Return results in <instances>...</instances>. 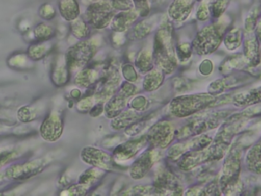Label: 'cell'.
<instances>
[{
	"label": "cell",
	"mask_w": 261,
	"mask_h": 196,
	"mask_svg": "<svg viewBox=\"0 0 261 196\" xmlns=\"http://www.w3.org/2000/svg\"><path fill=\"white\" fill-rule=\"evenodd\" d=\"M152 53L155 64L164 74L170 75L175 69L177 58L172 37V26L167 19L160 23L155 34Z\"/></svg>",
	"instance_id": "cell-1"
},
{
	"label": "cell",
	"mask_w": 261,
	"mask_h": 196,
	"mask_svg": "<svg viewBox=\"0 0 261 196\" xmlns=\"http://www.w3.org/2000/svg\"><path fill=\"white\" fill-rule=\"evenodd\" d=\"M228 96L216 97L212 94L201 93L194 95H185L174 98L169 104V111L177 117H186L197 114V112L208 107L218 106L227 103Z\"/></svg>",
	"instance_id": "cell-2"
},
{
	"label": "cell",
	"mask_w": 261,
	"mask_h": 196,
	"mask_svg": "<svg viewBox=\"0 0 261 196\" xmlns=\"http://www.w3.org/2000/svg\"><path fill=\"white\" fill-rule=\"evenodd\" d=\"M242 145L236 142L228 154L226 155L220 177L218 180L219 189L221 193H232V190L242 188L240 181L241 175V157H242Z\"/></svg>",
	"instance_id": "cell-3"
},
{
	"label": "cell",
	"mask_w": 261,
	"mask_h": 196,
	"mask_svg": "<svg viewBox=\"0 0 261 196\" xmlns=\"http://www.w3.org/2000/svg\"><path fill=\"white\" fill-rule=\"evenodd\" d=\"M227 22L219 20L203 28L195 37L192 49L198 55H205L214 52L222 42Z\"/></svg>",
	"instance_id": "cell-4"
},
{
	"label": "cell",
	"mask_w": 261,
	"mask_h": 196,
	"mask_svg": "<svg viewBox=\"0 0 261 196\" xmlns=\"http://www.w3.org/2000/svg\"><path fill=\"white\" fill-rule=\"evenodd\" d=\"M147 142L154 148H166L174 138V130L169 121L155 122L146 134Z\"/></svg>",
	"instance_id": "cell-5"
},
{
	"label": "cell",
	"mask_w": 261,
	"mask_h": 196,
	"mask_svg": "<svg viewBox=\"0 0 261 196\" xmlns=\"http://www.w3.org/2000/svg\"><path fill=\"white\" fill-rule=\"evenodd\" d=\"M153 190L157 194H181V186L176 177L164 166L157 169L153 184Z\"/></svg>",
	"instance_id": "cell-6"
},
{
	"label": "cell",
	"mask_w": 261,
	"mask_h": 196,
	"mask_svg": "<svg viewBox=\"0 0 261 196\" xmlns=\"http://www.w3.org/2000/svg\"><path fill=\"white\" fill-rule=\"evenodd\" d=\"M114 16L113 7L110 1H98L93 3L87 9L89 21L96 28L106 27Z\"/></svg>",
	"instance_id": "cell-7"
},
{
	"label": "cell",
	"mask_w": 261,
	"mask_h": 196,
	"mask_svg": "<svg viewBox=\"0 0 261 196\" xmlns=\"http://www.w3.org/2000/svg\"><path fill=\"white\" fill-rule=\"evenodd\" d=\"M159 152L157 148H151L144 151L130 165L129 176L134 180H139L145 177L152 168L153 164L158 160Z\"/></svg>",
	"instance_id": "cell-8"
},
{
	"label": "cell",
	"mask_w": 261,
	"mask_h": 196,
	"mask_svg": "<svg viewBox=\"0 0 261 196\" xmlns=\"http://www.w3.org/2000/svg\"><path fill=\"white\" fill-rule=\"evenodd\" d=\"M147 138L146 135L138 138V139H130L120 145H118L113 154H114V158L115 160L118 162H124L127 161L129 159H132L133 157L136 156V154H138V152L143 148V146H145L147 144Z\"/></svg>",
	"instance_id": "cell-9"
},
{
	"label": "cell",
	"mask_w": 261,
	"mask_h": 196,
	"mask_svg": "<svg viewBox=\"0 0 261 196\" xmlns=\"http://www.w3.org/2000/svg\"><path fill=\"white\" fill-rule=\"evenodd\" d=\"M244 56L249 62V66L255 67L259 64L261 55L259 49V41L256 35L252 33H247V36L244 40Z\"/></svg>",
	"instance_id": "cell-10"
},
{
	"label": "cell",
	"mask_w": 261,
	"mask_h": 196,
	"mask_svg": "<svg viewBox=\"0 0 261 196\" xmlns=\"http://www.w3.org/2000/svg\"><path fill=\"white\" fill-rule=\"evenodd\" d=\"M194 0H173L168 9V15L174 22L185 21L193 10Z\"/></svg>",
	"instance_id": "cell-11"
},
{
	"label": "cell",
	"mask_w": 261,
	"mask_h": 196,
	"mask_svg": "<svg viewBox=\"0 0 261 196\" xmlns=\"http://www.w3.org/2000/svg\"><path fill=\"white\" fill-rule=\"evenodd\" d=\"M138 17L139 15L135 9L121 11L112 17L111 28L115 32L123 33L133 26V23L137 20Z\"/></svg>",
	"instance_id": "cell-12"
},
{
	"label": "cell",
	"mask_w": 261,
	"mask_h": 196,
	"mask_svg": "<svg viewBox=\"0 0 261 196\" xmlns=\"http://www.w3.org/2000/svg\"><path fill=\"white\" fill-rule=\"evenodd\" d=\"M84 157H85V160L102 168L110 169L113 166V160L110 157V155L98 149H93V148L86 149Z\"/></svg>",
	"instance_id": "cell-13"
},
{
	"label": "cell",
	"mask_w": 261,
	"mask_h": 196,
	"mask_svg": "<svg viewBox=\"0 0 261 196\" xmlns=\"http://www.w3.org/2000/svg\"><path fill=\"white\" fill-rule=\"evenodd\" d=\"M231 101L234 105L242 106H250L256 103L261 102V87L256 89H251L249 91H244L236 94L231 97Z\"/></svg>",
	"instance_id": "cell-14"
},
{
	"label": "cell",
	"mask_w": 261,
	"mask_h": 196,
	"mask_svg": "<svg viewBox=\"0 0 261 196\" xmlns=\"http://www.w3.org/2000/svg\"><path fill=\"white\" fill-rule=\"evenodd\" d=\"M163 74L164 72L160 68H152L147 71L143 80V89L148 92L157 90L164 80Z\"/></svg>",
	"instance_id": "cell-15"
},
{
	"label": "cell",
	"mask_w": 261,
	"mask_h": 196,
	"mask_svg": "<svg viewBox=\"0 0 261 196\" xmlns=\"http://www.w3.org/2000/svg\"><path fill=\"white\" fill-rule=\"evenodd\" d=\"M246 163L252 173L261 174V139L248 151Z\"/></svg>",
	"instance_id": "cell-16"
},
{
	"label": "cell",
	"mask_w": 261,
	"mask_h": 196,
	"mask_svg": "<svg viewBox=\"0 0 261 196\" xmlns=\"http://www.w3.org/2000/svg\"><path fill=\"white\" fill-rule=\"evenodd\" d=\"M143 115L140 114V112L134 110L133 108L125 110L123 112H120L117 116H115V119L112 122V127L116 130L126 128L130 126L132 124L139 120Z\"/></svg>",
	"instance_id": "cell-17"
},
{
	"label": "cell",
	"mask_w": 261,
	"mask_h": 196,
	"mask_svg": "<svg viewBox=\"0 0 261 196\" xmlns=\"http://www.w3.org/2000/svg\"><path fill=\"white\" fill-rule=\"evenodd\" d=\"M244 66H249V62L244 56V54H237L229 56L223 63L220 65L219 70L222 74H229L232 69H241Z\"/></svg>",
	"instance_id": "cell-18"
},
{
	"label": "cell",
	"mask_w": 261,
	"mask_h": 196,
	"mask_svg": "<svg viewBox=\"0 0 261 196\" xmlns=\"http://www.w3.org/2000/svg\"><path fill=\"white\" fill-rule=\"evenodd\" d=\"M126 101H127V98L120 95L119 93L116 96L112 97L109 100V102L107 103L106 108H105V112H106L107 116L108 117L117 116L124 109V107L126 105Z\"/></svg>",
	"instance_id": "cell-19"
},
{
	"label": "cell",
	"mask_w": 261,
	"mask_h": 196,
	"mask_svg": "<svg viewBox=\"0 0 261 196\" xmlns=\"http://www.w3.org/2000/svg\"><path fill=\"white\" fill-rule=\"evenodd\" d=\"M242 31L239 28H233L224 33L223 36V43L226 49L232 51L238 49L242 44Z\"/></svg>",
	"instance_id": "cell-20"
},
{
	"label": "cell",
	"mask_w": 261,
	"mask_h": 196,
	"mask_svg": "<svg viewBox=\"0 0 261 196\" xmlns=\"http://www.w3.org/2000/svg\"><path fill=\"white\" fill-rule=\"evenodd\" d=\"M153 53L149 49L142 50L136 58V67L141 71L146 74L153 68Z\"/></svg>",
	"instance_id": "cell-21"
},
{
	"label": "cell",
	"mask_w": 261,
	"mask_h": 196,
	"mask_svg": "<svg viewBox=\"0 0 261 196\" xmlns=\"http://www.w3.org/2000/svg\"><path fill=\"white\" fill-rule=\"evenodd\" d=\"M92 53H93V48L91 47V45L87 43L80 44L72 50V53H71L72 61L76 64H81V63L83 64L87 62L89 58H91Z\"/></svg>",
	"instance_id": "cell-22"
},
{
	"label": "cell",
	"mask_w": 261,
	"mask_h": 196,
	"mask_svg": "<svg viewBox=\"0 0 261 196\" xmlns=\"http://www.w3.org/2000/svg\"><path fill=\"white\" fill-rule=\"evenodd\" d=\"M153 28H154V21L153 20H149V19L142 20V21L138 22L133 28V33H132L133 38L137 39V40L143 39L152 32Z\"/></svg>",
	"instance_id": "cell-23"
},
{
	"label": "cell",
	"mask_w": 261,
	"mask_h": 196,
	"mask_svg": "<svg viewBox=\"0 0 261 196\" xmlns=\"http://www.w3.org/2000/svg\"><path fill=\"white\" fill-rule=\"evenodd\" d=\"M153 121V115H148L146 117L143 118V116L137 120L136 122L132 124L130 126H128L125 129V134L128 136H136L138 134H140L141 132H143V130L147 129L149 126L152 125Z\"/></svg>",
	"instance_id": "cell-24"
},
{
	"label": "cell",
	"mask_w": 261,
	"mask_h": 196,
	"mask_svg": "<svg viewBox=\"0 0 261 196\" xmlns=\"http://www.w3.org/2000/svg\"><path fill=\"white\" fill-rule=\"evenodd\" d=\"M261 16V5H258L257 7H254L249 14L247 15L245 19V31L246 33H252Z\"/></svg>",
	"instance_id": "cell-25"
},
{
	"label": "cell",
	"mask_w": 261,
	"mask_h": 196,
	"mask_svg": "<svg viewBox=\"0 0 261 196\" xmlns=\"http://www.w3.org/2000/svg\"><path fill=\"white\" fill-rule=\"evenodd\" d=\"M192 44L189 42H181L175 47V54L177 60L180 62H186L191 58L192 55Z\"/></svg>",
	"instance_id": "cell-26"
},
{
	"label": "cell",
	"mask_w": 261,
	"mask_h": 196,
	"mask_svg": "<svg viewBox=\"0 0 261 196\" xmlns=\"http://www.w3.org/2000/svg\"><path fill=\"white\" fill-rule=\"evenodd\" d=\"M60 11L62 12V14L66 15L67 18H74L77 13H79V9H77V5L74 1L69 0V1H63L60 4Z\"/></svg>",
	"instance_id": "cell-27"
},
{
	"label": "cell",
	"mask_w": 261,
	"mask_h": 196,
	"mask_svg": "<svg viewBox=\"0 0 261 196\" xmlns=\"http://www.w3.org/2000/svg\"><path fill=\"white\" fill-rule=\"evenodd\" d=\"M228 0H214L210 5V13L214 18H219L222 16L223 12L225 11V8L227 6Z\"/></svg>",
	"instance_id": "cell-28"
},
{
	"label": "cell",
	"mask_w": 261,
	"mask_h": 196,
	"mask_svg": "<svg viewBox=\"0 0 261 196\" xmlns=\"http://www.w3.org/2000/svg\"><path fill=\"white\" fill-rule=\"evenodd\" d=\"M149 101L145 96H137L130 100V108L138 112H142L148 108Z\"/></svg>",
	"instance_id": "cell-29"
},
{
	"label": "cell",
	"mask_w": 261,
	"mask_h": 196,
	"mask_svg": "<svg viewBox=\"0 0 261 196\" xmlns=\"http://www.w3.org/2000/svg\"><path fill=\"white\" fill-rule=\"evenodd\" d=\"M135 10L137 11L138 15L141 17H146L150 12V3L148 0H139L135 1Z\"/></svg>",
	"instance_id": "cell-30"
},
{
	"label": "cell",
	"mask_w": 261,
	"mask_h": 196,
	"mask_svg": "<svg viewBox=\"0 0 261 196\" xmlns=\"http://www.w3.org/2000/svg\"><path fill=\"white\" fill-rule=\"evenodd\" d=\"M110 3L113 9H117L120 11L132 10L135 8V4L133 0H110Z\"/></svg>",
	"instance_id": "cell-31"
},
{
	"label": "cell",
	"mask_w": 261,
	"mask_h": 196,
	"mask_svg": "<svg viewBox=\"0 0 261 196\" xmlns=\"http://www.w3.org/2000/svg\"><path fill=\"white\" fill-rule=\"evenodd\" d=\"M209 15H210V9H209V4L204 0L201 2L200 6L198 7L197 9V12H196V16L199 20L201 21H205L209 18Z\"/></svg>",
	"instance_id": "cell-32"
},
{
	"label": "cell",
	"mask_w": 261,
	"mask_h": 196,
	"mask_svg": "<svg viewBox=\"0 0 261 196\" xmlns=\"http://www.w3.org/2000/svg\"><path fill=\"white\" fill-rule=\"evenodd\" d=\"M122 74H123L124 78L126 79V81H128V82L135 83L138 80V74L135 69V66L129 64V63L124 64L122 66Z\"/></svg>",
	"instance_id": "cell-33"
},
{
	"label": "cell",
	"mask_w": 261,
	"mask_h": 196,
	"mask_svg": "<svg viewBox=\"0 0 261 196\" xmlns=\"http://www.w3.org/2000/svg\"><path fill=\"white\" fill-rule=\"evenodd\" d=\"M137 87L132 83V82H124L119 90V94L128 98L129 96H133L137 92Z\"/></svg>",
	"instance_id": "cell-34"
},
{
	"label": "cell",
	"mask_w": 261,
	"mask_h": 196,
	"mask_svg": "<svg viewBox=\"0 0 261 196\" xmlns=\"http://www.w3.org/2000/svg\"><path fill=\"white\" fill-rule=\"evenodd\" d=\"M153 190V185H138L135 187H132L130 190L125 191V194H139V195H143V194H149L151 193Z\"/></svg>",
	"instance_id": "cell-35"
},
{
	"label": "cell",
	"mask_w": 261,
	"mask_h": 196,
	"mask_svg": "<svg viewBox=\"0 0 261 196\" xmlns=\"http://www.w3.org/2000/svg\"><path fill=\"white\" fill-rule=\"evenodd\" d=\"M199 70L202 75L204 76H207V75H210L213 70V64L210 60L208 59H205L201 62V64L199 65Z\"/></svg>",
	"instance_id": "cell-36"
},
{
	"label": "cell",
	"mask_w": 261,
	"mask_h": 196,
	"mask_svg": "<svg viewBox=\"0 0 261 196\" xmlns=\"http://www.w3.org/2000/svg\"><path fill=\"white\" fill-rule=\"evenodd\" d=\"M255 30H256V37H257L258 41L261 43V17L259 18V20H258V22H257V26H256Z\"/></svg>",
	"instance_id": "cell-37"
},
{
	"label": "cell",
	"mask_w": 261,
	"mask_h": 196,
	"mask_svg": "<svg viewBox=\"0 0 261 196\" xmlns=\"http://www.w3.org/2000/svg\"><path fill=\"white\" fill-rule=\"evenodd\" d=\"M102 110H103V107H102V105H101V104H98V105L94 106L93 110L91 111V114H92V115H94V116H96V115H99V114L102 112Z\"/></svg>",
	"instance_id": "cell-38"
},
{
	"label": "cell",
	"mask_w": 261,
	"mask_h": 196,
	"mask_svg": "<svg viewBox=\"0 0 261 196\" xmlns=\"http://www.w3.org/2000/svg\"><path fill=\"white\" fill-rule=\"evenodd\" d=\"M196 1H199V2H202V1H204V0H196Z\"/></svg>",
	"instance_id": "cell-39"
},
{
	"label": "cell",
	"mask_w": 261,
	"mask_h": 196,
	"mask_svg": "<svg viewBox=\"0 0 261 196\" xmlns=\"http://www.w3.org/2000/svg\"><path fill=\"white\" fill-rule=\"evenodd\" d=\"M133 1H134V2H135V1H139V0H133Z\"/></svg>",
	"instance_id": "cell-40"
}]
</instances>
